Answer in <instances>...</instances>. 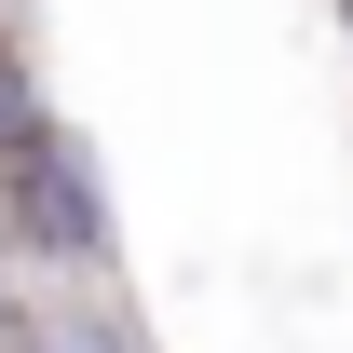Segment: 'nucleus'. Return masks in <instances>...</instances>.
Here are the masks:
<instances>
[{"instance_id":"nucleus-1","label":"nucleus","mask_w":353,"mask_h":353,"mask_svg":"<svg viewBox=\"0 0 353 353\" xmlns=\"http://www.w3.org/2000/svg\"><path fill=\"white\" fill-rule=\"evenodd\" d=\"M0 353H150V312L123 299V272L41 259L0 231Z\"/></svg>"},{"instance_id":"nucleus-2","label":"nucleus","mask_w":353,"mask_h":353,"mask_svg":"<svg viewBox=\"0 0 353 353\" xmlns=\"http://www.w3.org/2000/svg\"><path fill=\"white\" fill-rule=\"evenodd\" d=\"M0 231L41 245V259H82V272H123V204H109V163L54 123L28 163L0 176Z\"/></svg>"},{"instance_id":"nucleus-3","label":"nucleus","mask_w":353,"mask_h":353,"mask_svg":"<svg viewBox=\"0 0 353 353\" xmlns=\"http://www.w3.org/2000/svg\"><path fill=\"white\" fill-rule=\"evenodd\" d=\"M54 123H68V109H54V95H41V54H0V176L28 163V150H41Z\"/></svg>"},{"instance_id":"nucleus-4","label":"nucleus","mask_w":353,"mask_h":353,"mask_svg":"<svg viewBox=\"0 0 353 353\" xmlns=\"http://www.w3.org/2000/svg\"><path fill=\"white\" fill-rule=\"evenodd\" d=\"M0 54H41V0H0Z\"/></svg>"},{"instance_id":"nucleus-5","label":"nucleus","mask_w":353,"mask_h":353,"mask_svg":"<svg viewBox=\"0 0 353 353\" xmlns=\"http://www.w3.org/2000/svg\"><path fill=\"white\" fill-rule=\"evenodd\" d=\"M340 28H353V0H340Z\"/></svg>"}]
</instances>
